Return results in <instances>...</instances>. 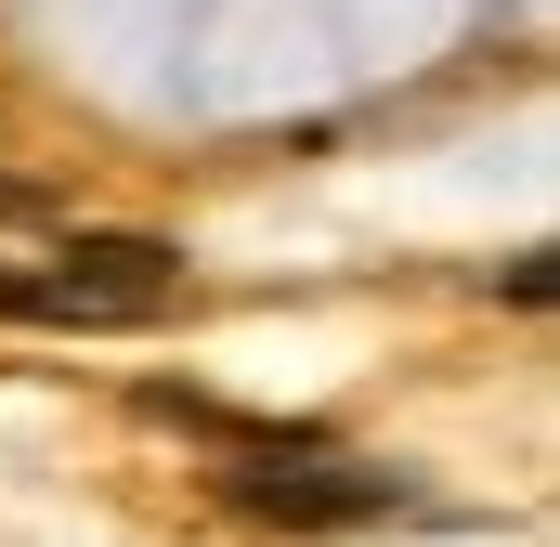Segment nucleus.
Returning a JSON list of instances; mask_svg holds the SVG:
<instances>
[{"label":"nucleus","instance_id":"nucleus-1","mask_svg":"<svg viewBox=\"0 0 560 547\" xmlns=\"http://www.w3.org/2000/svg\"><path fill=\"white\" fill-rule=\"evenodd\" d=\"M222 509L261 522V535H339V522H405L418 496H405L392 469H352V456L326 443V456H235V469H222Z\"/></svg>","mask_w":560,"mask_h":547},{"label":"nucleus","instance_id":"nucleus-2","mask_svg":"<svg viewBox=\"0 0 560 547\" xmlns=\"http://www.w3.org/2000/svg\"><path fill=\"white\" fill-rule=\"evenodd\" d=\"M548 287H560L548 248H522V261H509V300H522V313H548Z\"/></svg>","mask_w":560,"mask_h":547}]
</instances>
